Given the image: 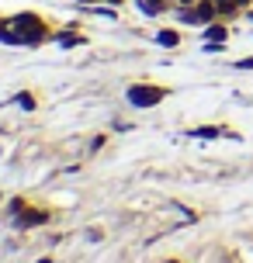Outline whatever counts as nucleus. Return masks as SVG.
Masks as SVG:
<instances>
[{
	"mask_svg": "<svg viewBox=\"0 0 253 263\" xmlns=\"http://www.w3.org/2000/svg\"><path fill=\"white\" fill-rule=\"evenodd\" d=\"M215 7H219V14H236V11H240L236 0H215Z\"/></svg>",
	"mask_w": 253,
	"mask_h": 263,
	"instance_id": "7ed1b4c3",
	"label": "nucleus"
},
{
	"mask_svg": "<svg viewBox=\"0 0 253 263\" xmlns=\"http://www.w3.org/2000/svg\"><path fill=\"white\" fill-rule=\"evenodd\" d=\"M177 4H184V7H191V4H198V0H177Z\"/></svg>",
	"mask_w": 253,
	"mask_h": 263,
	"instance_id": "423d86ee",
	"label": "nucleus"
},
{
	"mask_svg": "<svg viewBox=\"0 0 253 263\" xmlns=\"http://www.w3.org/2000/svg\"><path fill=\"white\" fill-rule=\"evenodd\" d=\"M208 39L219 42V39H226V31H222V28H208Z\"/></svg>",
	"mask_w": 253,
	"mask_h": 263,
	"instance_id": "39448f33",
	"label": "nucleus"
},
{
	"mask_svg": "<svg viewBox=\"0 0 253 263\" xmlns=\"http://www.w3.org/2000/svg\"><path fill=\"white\" fill-rule=\"evenodd\" d=\"M236 4H240V7H246V4H250V0H236Z\"/></svg>",
	"mask_w": 253,
	"mask_h": 263,
	"instance_id": "0eeeda50",
	"label": "nucleus"
},
{
	"mask_svg": "<svg viewBox=\"0 0 253 263\" xmlns=\"http://www.w3.org/2000/svg\"><path fill=\"white\" fill-rule=\"evenodd\" d=\"M215 14H219L215 0H198V4L184 7V11H180V17H184L187 25H208V21H212Z\"/></svg>",
	"mask_w": 253,
	"mask_h": 263,
	"instance_id": "f257e3e1",
	"label": "nucleus"
},
{
	"mask_svg": "<svg viewBox=\"0 0 253 263\" xmlns=\"http://www.w3.org/2000/svg\"><path fill=\"white\" fill-rule=\"evenodd\" d=\"M160 42L163 45H177V35L173 31H160Z\"/></svg>",
	"mask_w": 253,
	"mask_h": 263,
	"instance_id": "20e7f679",
	"label": "nucleus"
},
{
	"mask_svg": "<svg viewBox=\"0 0 253 263\" xmlns=\"http://www.w3.org/2000/svg\"><path fill=\"white\" fill-rule=\"evenodd\" d=\"M250 21H253V11H250Z\"/></svg>",
	"mask_w": 253,
	"mask_h": 263,
	"instance_id": "6e6552de",
	"label": "nucleus"
},
{
	"mask_svg": "<svg viewBox=\"0 0 253 263\" xmlns=\"http://www.w3.org/2000/svg\"><path fill=\"white\" fill-rule=\"evenodd\" d=\"M139 104H153V101H160V90H135L132 93Z\"/></svg>",
	"mask_w": 253,
	"mask_h": 263,
	"instance_id": "f03ea898",
	"label": "nucleus"
}]
</instances>
